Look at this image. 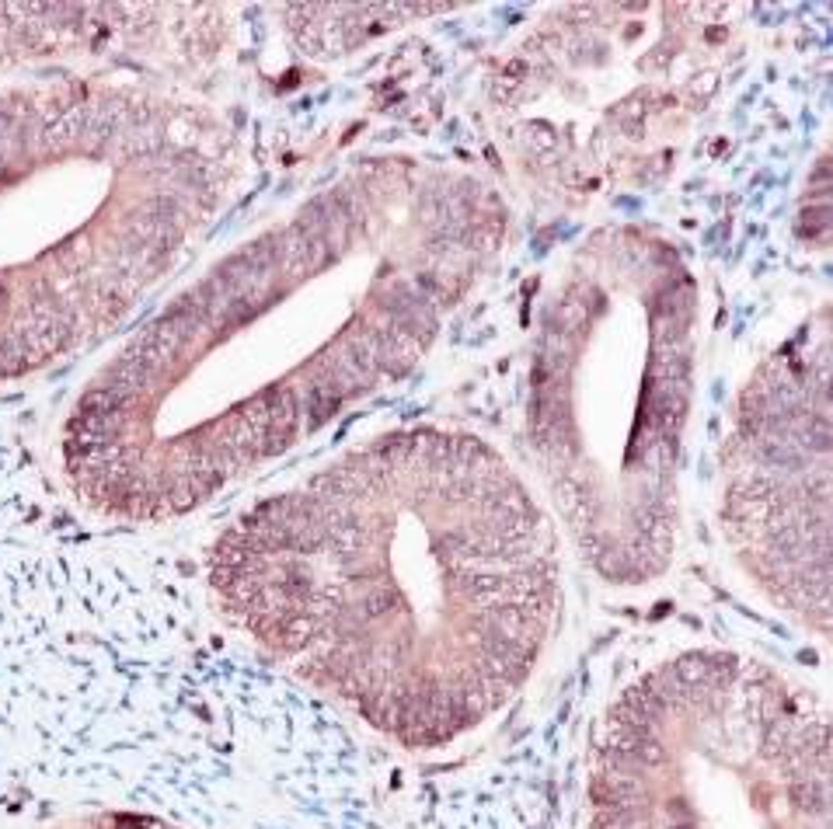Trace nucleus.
Returning <instances> with one entry per match:
<instances>
[{
  "instance_id": "39448f33",
  "label": "nucleus",
  "mask_w": 833,
  "mask_h": 829,
  "mask_svg": "<svg viewBox=\"0 0 833 829\" xmlns=\"http://www.w3.org/2000/svg\"><path fill=\"white\" fill-rule=\"evenodd\" d=\"M830 715L799 680L691 648L631 680L600 722L590 829H833Z\"/></svg>"
},
{
  "instance_id": "0eeeda50",
  "label": "nucleus",
  "mask_w": 833,
  "mask_h": 829,
  "mask_svg": "<svg viewBox=\"0 0 833 829\" xmlns=\"http://www.w3.org/2000/svg\"><path fill=\"white\" fill-rule=\"evenodd\" d=\"M722 530L750 582L830 634V311L771 352L736 401L722 453Z\"/></svg>"
},
{
  "instance_id": "6e6552de",
  "label": "nucleus",
  "mask_w": 833,
  "mask_h": 829,
  "mask_svg": "<svg viewBox=\"0 0 833 829\" xmlns=\"http://www.w3.org/2000/svg\"><path fill=\"white\" fill-rule=\"evenodd\" d=\"M220 32H224L220 7L0 4V74L136 46H143V53L150 56H161L164 49L210 53Z\"/></svg>"
},
{
  "instance_id": "423d86ee",
  "label": "nucleus",
  "mask_w": 833,
  "mask_h": 829,
  "mask_svg": "<svg viewBox=\"0 0 833 829\" xmlns=\"http://www.w3.org/2000/svg\"><path fill=\"white\" fill-rule=\"evenodd\" d=\"M718 7H562L495 81L502 140L562 199L645 185L708 105L729 53Z\"/></svg>"
},
{
  "instance_id": "f03ea898",
  "label": "nucleus",
  "mask_w": 833,
  "mask_h": 829,
  "mask_svg": "<svg viewBox=\"0 0 833 829\" xmlns=\"http://www.w3.org/2000/svg\"><path fill=\"white\" fill-rule=\"evenodd\" d=\"M558 526L471 432L398 429L265 495L213 540L217 614L405 749L475 735L562 610Z\"/></svg>"
},
{
  "instance_id": "7ed1b4c3",
  "label": "nucleus",
  "mask_w": 833,
  "mask_h": 829,
  "mask_svg": "<svg viewBox=\"0 0 833 829\" xmlns=\"http://www.w3.org/2000/svg\"><path fill=\"white\" fill-rule=\"evenodd\" d=\"M244 178L238 129L161 84H0V387L119 328L182 269Z\"/></svg>"
},
{
  "instance_id": "20e7f679",
  "label": "nucleus",
  "mask_w": 833,
  "mask_h": 829,
  "mask_svg": "<svg viewBox=\"0 0 833 829\" xmlns=\"http://www.w3.org/2000/svg\"><path fill=\"white\" fill-rule=\"evenodd\" d=\"M698 279L666 237L593 234L544 300L527 439L579 558L610 586L670 568L698 370Z\"/></svg>"
},
{
  "instance_id": "f257e3e1",
  "label": "nucleus",
  "mask_w": 833,
  "mask_h": 829,
  "mask_svg": "<svg viewBox=\"0 0 833 829\" xmlns=\"http://www.w3.org/2000/svg\"><path fill=\"white\" fill-rule=\"evenodd\" d=\"M488 182L373 157L210 265L84 384L60 467L84 509L157 526L398 384L506 241Z\"/></svg>"
}]
</instances>
